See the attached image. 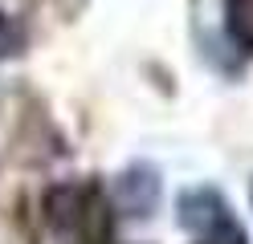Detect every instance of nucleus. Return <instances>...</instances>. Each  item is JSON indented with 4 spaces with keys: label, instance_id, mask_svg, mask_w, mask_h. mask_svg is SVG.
Returning <instances> with one entry per match:
<instances>
[{
    "label": "nucleus",
    "instance_id": "nucleus-1",
    "mask_svg": "<svg viewBox=\"0 0 253 244\" xmlns=\"http://www.w3.org/2000/svg\"><path fill=\"white\" fill-rule=\"evenodd\" d=\"M160 191H164V183L151 163H131L126 171L115 175V208L131 220L151 216L155 204H160Z\"/></svg>",
    "mask_w": 253,
    "mask_h": 244
},
{
    "label": "nucleus",
    "instance_id": "nucleus-2",
    "mask_svg": "<svg viewBox=\"0 0 253 244\" xmlns=\"http://www.w3.org/2000/svg\"><path fill=\"white\" fill-rule=\"evenodd\" d=\"M102 204L94 187H82V183H57L45 191V216L57 232H70V228H82V220L90 216H102Z\"/></svg>",
    "mask_w": 253,
    "mask_h": 244
},
{
    "label": "nucleus",
    "instance_id": "nucleus-3",
    "mask_svg": "<svg viewBox=\"0 0 253 244\" xmlns=\"http://www.w3.org/2000/svg\"><path fill=\"white\" fill-rule=\"evenodd\" d=\"M176 220H180V228L200 232V236H209V232H216V228L233 224L225 195L212 191V187H192V191H184L180 200H176Z\"/></svg>",
    "mask_w": 253,
    "mask_h": 244
},
{
    "label": "nucleus",
    "instance_id": "nucleus-4",
    "mask_svg": "<svg viewBox=\"0 0 253 244\" xmlns=\"http://www.w3.org/2000/svg\"><path fill=\"white\" fill-rule=\"evenodd\" d=\"M229 8V33L237 37V45L253 49V0H225Z\"/></svg>",
    "mask_w": 253,
    "mask_h": 244
},
{
    "label": "nucleus",
    "instance_id": "nucleus-5",
    "mask_svg": "<svg viewBox=\"0 0 253 244\" xmlns=\"http://www.w3.org/2000/svg\"><path fill=\"white\" fill-rule=\"evenodd\" d=\"M21 41H25L21 25L12 21L8 12H0V57H12V53H21Z\"/></svg>",
    "mask_w": 253,
    "mask_h": 244
},
{
    "label": "nucleus",
    "instance_id": "nucleus-6",
    "mask_svg": "<svg viewBox=\"0 0 253 244\" xmlns=\"http://www.w3.org/2000/svg\"><path fill=\"white\" fill-rule=\"evenodd\" d=\"M200 244H249V236H245V228L225 224V228H216V232H209Z\"/></svg>",
    "mask_w": 253,
    "mask_h": 244
}]
</instances>
